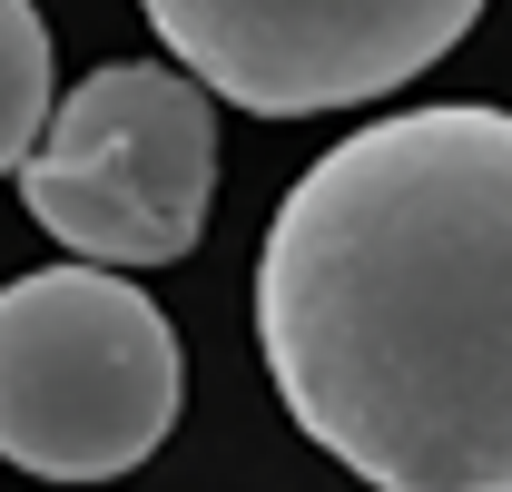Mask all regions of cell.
<instances>
[{
    "instance_id": "1",
    "label": "cell",
    "mask_w": 512,
    "mask_h": 492,
    "mask_svg": "<svg viewBox=\"0 0 512 492\" xmlns=\"http://www.w3.org/2000/svg\"><path fill=\"white\" fill-rule=\"evenodd\" d=\"M286 414L384 492H512V109L335 138L256 246Z\"/></svg>"
},
{
    "instance_id": "2",
    "label": "cell",
    "mask_w": 512,
    "mask_h": 492,
    "mask_svg": "<svg viewBox=\"0 0 512 492\" xmlns=\"http://www.w3.org/2000/svg\"><path fill=\"white\" fill-rule=\"evenodd\" d=\"M188 404V355L158 296L79 256L0 286V463L50 483L138 473Z\"/></svg>"
},
{
    "instance_id": "3",
    "label": "cell",
    "mask_w": 512,
    "mask_h": 492,
    "mask_svg": "<svg viewBox=\"0 0 512 492\" xmlns=\"http://www.w3.org/2000/svg\"><path fill=\"white\" fill-rule=\"evenodd\" d=\"M30 217L99 266H168L188 256L217 197V99L197 69L119 60L50 99L20 158Z\"/></svg>"
},
{
    "instance_id": "4",
    "label": "cell",
    "mask_w": 512,
    "mask_h": 492,
    "mask_svg": "<svg viewBox=\"0 0 512 492\" xmlns=\"http://www.w3.org/2000/svg\"><path fill=\"white\" fill-rule=\"evenodd\" d=\"M168 60L256 119H316L453 60L483 0H138Z\"/></svg>"
},
{
    "instance_id": "5",
    "label": "cell",
    "mask_w": 512,
    "mask_h": 492,
    "mask_svg": "<svg viewBox=\"0 0 512 492\" xmlns=\"http://www.w3.org/2000/svg\"><path fill=\"white\" fill-rule=\"evenodd\" d=\"M50 119V20L30 0H0V178L30 158Z\"/></svg>"
}]
</instances>
